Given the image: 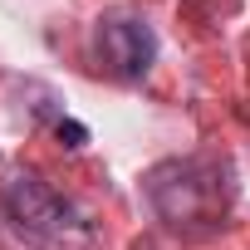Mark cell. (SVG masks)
<instances>
[{
	"label": "cell",
	"instance_id": "cell-1",
	"mask_svg": "<svg viewBox=\"0 0 250 250\" xmlns=\"http://www.w3.org/2000/svg\"><path fill=\"white\" fill-rule=\"evenodd\" d=\"M147 201L172 230L216 226L230 206V172L206 157H172L147 172Z\"/></svg>",
	"mask_w": 250,
	"mask_h": 250
},
{
	"label": "cell",
	"instance_id": "cell-3",
	"mask_svg": "<svg viewBox=\"0 0 250 250\" xmlns=\"http://www.w3.org/2000/svg\"><path fill=\"white\" fill-rule=\"evenodd\" d=\"M93 54L113 79H143L157 64V35L143 15L113 10V15H98L93 25Z\"/></svg>",
	"mask_w": 250,
	"mask_h": 250
},
{
	"label": "cell",
	"instance_id": "cell-2",
	"mask_svg": "<svg viewBox=\"0 0 250 250\" xmlns=\"http://www.w3.org/2000/svg\"><path fill=\"white\" fill-rule=\"evenodd\" d=\"M0 206H5V216H10V226H15L20 235L44 240V245L64 240V235L79 226L74 206H69L49 182H40L35 172H15V177L5 182V191H0Z\"/></svg>",
	"mask_w": 250,
	"mask_h": 250
},
{
	"label": "cell",
	"instance_id": "cell-4",
	"mask_svg": "<svg viewBox=\"0 0 250 250\" xmlns=\"http://www.w3.org/2000/svg\"><path fill=\"white\" fill-rule=\"evenodd\" d=\"M59 138H64V147H83V143H88V128L74 123V118H64V123H59Z\"/></svg>",
	"mask_w": 250,
	"mask_h": 250
}]
</instances>
